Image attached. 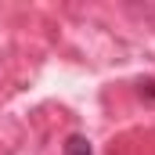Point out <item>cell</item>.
Instances as JSON below:
<instances>
[{"label":"cell","mask_w":155,"mask_h":155,"mask_svg":"<svg viewBox=\"0 0 155 155\" xmlns=\"http://www.w3.org/2000/svg\"><path fill=\"white\" fill-rule=\"evenodd\" d=\"M141 97L155 101V79H141Z\"/></svg>","instance_id":"cell-2"},{"label":"cell","mask_w":155,"mask_h":155,"mask_svg":"<svg viewBox=\"0 0 155 155\" xmlns=\"http://www.w3.org/2000/svg\"><path fill=\"white\" fill-rule=\"evenodd\" d=\"M61 155H94V148H90V141H87L83 134H72V137L65 141Z\"/></svg>","instance_id":"cell-1"}]
</instances>
